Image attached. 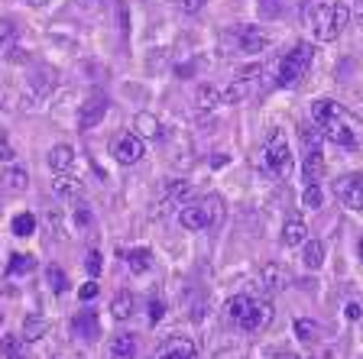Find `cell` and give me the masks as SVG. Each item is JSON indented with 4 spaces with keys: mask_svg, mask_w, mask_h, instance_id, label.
<instances>
[{
    "mask_svg": "<svg viewBox=\"0 0 363 359\" xmlns=\"http://www.w3.org/2000/svg\"><path fill=\"white\" fill-rule=\"evenodd\" d=\"M360 259H363V239H360Z\"/></svg>",
    "mask_w": 363,
    "mask_h": 359,
    "instance_id": "cell-46",
    "label": "cell"
},
{
    "mask_svg": "<svg viewBox=\"0 0 363 359\" xmlns=\"http://www.w3.org/2000/svg\"><path fill=\"white\" fill-rule=\"evenodd\" d=\"M98 282H88V285H82V288H78V295H82V301H94L98 298Z\"/></svg>",
    "mask_w": 363,
    "mask_h": 359,
    "instance_id": "cell-40",
    "label": "cell"
},
{
    "mask_svg": "<svg viewBox=\"0 0 363 359\" xmlns=\"http://www.w3.org/2000/svg\"><path fill=\"white\" fill-rule=\"evenodd\" d=\"M72 165H75V149H72V146L59 142V146L49 149V169H52V172H72Z\"/></svg>",
    "mask_w": 363,
    "mask_h": 359,
    "instance_id": "cell-15",
    "label": "cell"
},
{
    "mask_svg": "<svg viewBox=\"0 0 363 359\" xmlns=\"http://www.w3.org/2000/svg\"><path fill=\"white\" fill-rule=\"evenodd\" d=\"M156 359H198V356H195V346H191V343H185V340H175V343L162 346Z\"/></svg>",
    "mask_w": 363,
    "mask_h": 359,
    "instance_id": "cell-21",
    "label": "cell"
},
{
    "mask_svg": "<svg viewBox=\"0 0 363 359\" xmlns=\"http://www.w3.org/2000/svg\"><path fill=\"white\" fill-rule=\"evenodd\" d=\"M136 130H140V139H143V136H150V139H159V136H162V127H159V120L152 117V113H140V117H136Z\"/></svg>",
    "mask_w": 363,
    "mask_h": 359,
    "instance_id": "cell-26",
    "label": "cell"
},
{
    "mask_svg": "<svg viewBox=\"0 0 363 359\" xmlns=\"http://www.w3.org/2000/svg\"><path fill=\"white\" fill-rule=\"evenodd\" d=\"M30 4H33V7H43V4H45V0H30Z\"/></svg>",
    "mask_w": 363,
    "mask_h": 359,
    "instance_id": "cell-44",
    "label": "cell"
},
{
    "mask_svg": "<svg viewBox=\"0 0 363 359\" xmlns=\"http://www.w3.org/2000/svg\"><path fill=\"white\" fill-rule=\"evenodd\" d=\"M295 334H298V340H305V343H311V340H318V334H321V327H318L315 321H308V317H298V321H295Z\"/></svg>",
    "mask_w": 363,
    "mask_h": 359,
    "instance_id": "cell-31",
    "label": "cell"
},
{
    "mask_svg": "<svg viewBox=\"0 0 363 359\" xmlns=\"http://www.w3.org/2000/svg\"><path fill=\"white\" fill-rule=\"evenodd\" d=\"M127 266H130V272L143 275V272H150V266H152V253H150V249H130V253H127Z\"/></svg>",
    "mask_w": 363,
    "mask_h": 359,
    "instance_id": "cell-25",
    "label": "cell"
},
{
    "mask_svg": "<svg viewBox=\"0 0 363 359\" xmlns=\"http://www.w3.org/2000/svg\"><path fill=\"white\" fill-rule=\"evenodd\" d=\"M360 314H363L360 304H354V301H350V304H347V321H360Z\"/></svg>",
    "mask_w": 363,
    "mask_h": 359,
    "instance_id": "cell-42",
    "label": "cell"
},
{
    "mask_svg": "<svg viewBox=\"0 0 363 359\" xmlns=\"http://www.w3.org/2000/svg\"><path fill=\"white\" fill-rule=\"evenodd\" d=\"M136 356V340L130 334H121V337H113L111 343V359H133Z\"/></svg>",
    "mask_w": 363,
    "mask_h": 359,
    "instance_id": "cell-23",
    "label": "cell"
},
{
    "mask_svg": "<svg viewBox=\"0 0 363 359\" xmlns=\"http://www.w3.org/2000/svg\"><path fill=\"white\" fill-rule=\"evenodd\" d=\"M36 88H39V98H45V94L55 88V72H52V68H39Z\"/></svg>",
    "mask_w": 363,
    "mask_h": 359,
    "instance_id": "cell-33",
    "label": "cell"
},
{
    "mask_svg": "<svg viewBox=\"0 0 363 359\" xmlns=\"http://www.w3.org/2000/svg\"><path fill=\"white\" fill-rule=\"evenodd\" d=\"M263 162L276 178H289V175H292L295 159H292V149H289L282 130H269V136H266V142H263Z\"/></svg>",
    "mask_w": 363,
    "mask_h": 359,
    "instance_id": "cell-5",
    "label": "cell"
},
{
    "mask_svg": "<svg viewBox=\"0 0 363 359\" xmlns=\"http://www.w3.org/2000/svg\"><path fill=\"white\" fill-rule=\"evenodd\" d=\"M321 201H325V195H321V188H318V185H308L302 191V204H305V207L318 210V207H321Z\"/></svg>",
    "mask_w": 363,
    "mask_h": 359,
    "instance_id": "cell-34",
    "label": "cell"
},
{
    "mask_svg": "<svg viewBox=\"0 0 363 359\" xmlns=\"http://www.w3.org/2000/svg\"><path fill=\"white\" fill-rule=\"evenodd\" d=\"M220 45H224V49L234 45L237 55H257V52H263L266 45H269V33L259 30V26H247V23H240V26H234V30L224 33Z\"/></svg>",
    "mask_w": 363,
    "mask_h": 359,
    "instance_id": "cell-6",
    "label": "cell"
},
{
    "mask_svg": "<svg viewBox=\"0 0 363 359\" xmlns=\"http://www.w3.org/2000/svg\"><path fill=\"white\" fill-rule=\"evenodd\" d=\"M72 330H75L82 340H88V343H94V340L101 337V321L94 311H78L75 317H72Z\"/></svg>",
    "mask_w": 363,
    "mask_h": 359,
    "instance_id": "cell-12",
    "label": "cell"
},
{
    "mask_svg": "<svg viewBox=\"0 0 363 359\" xmlns=\"http://www.w3.org/2000/svg\"><path fill=\"white\" fill-rule=\"evenodd\" d=\"M75 224H82V227H88V224H91V210H88V204H78V210H75Z\"/></svg>",
    "mask_w": 363,
    "mask_h": 359,
    "instance_id": "cell-41",
    "label": "cell"
},
{
    "mask_svg": "<svg viewBox=\"0 0 363 359\" xmlns=\"http://www.w3.org/2000/svg\"><path fill=\"white\" fill-rule=\"evenodd\" d=\"M272 359H298L295 353H279V356H272Z\"/></svg>",
    "mask_w": 363,
    "mask_h": 359,
    "instance_id": "cell-43",
    "label": "cell"
},
{
    "mask_svg": "<svg viewBox=\"0 0 363 359\" xmlns=\"http://www.w3.org/2000/svg\"><path fill=\"white\" fill-rule=\"evenodd\" d=\"M4 185H7L10 191H23V188L30 185V175H26V169H7V172H4Z\"/></svg>",
    "mask_w": 363,
    "mask_h": 359,
    "instance_id": "cell-30",
    "label": "cell"
},
{
    "mask_svg": "<svg viewBox=\"0 0 363 359\" xmlns=\"http://www.w3.org/2000/svg\"><path fill=\"white\" fill-rule=\"evenodd\" d=\"M311 62H315V49H311L308 42H298L292 52L282 55L279 75H276V84H279V88H295V84H298L305 75H308Z\"/></svg>",
    "mask_w": 363,
    "mask_h": 359,
    "instance_id": "cell-4",
    "label": "cell"
},
{
    "mask_svg": "<svg viewBox=\"0 0 363 359\" xmlns=\"http://www.w3.org/2000/svg\"><path fill=\"white\" fill-rule=\"evenodd\" d=\"M16 52V26L10 20H0V59H13Z\"/></svg>",
    "mask_w": 363,
    "mask_h": 359,
    "instance_id": "cell-18",
    "label": "cell"
},
{
    "mask_svg": "<svg viewBox=\"0 0 363 359\" xmlns=\"http://www.w3.org/2000/svg\"><path fill=\"white\" fill-rule=\"evenodd\" d=\"M13 146H10V139H7V133L0 130V162H13Z\"/></svg>",
    "mask_w": 363,
    "mask_h": 359,
    "instance_id": "cell-37",
    "label": "cell"
},
{
    "mask_svg": "<svg viewBox=\"0 0 363 359\" xmlns=\"http://www.w3.org/2000/svg\"><path fill=\"white\" fill-rule=\"evenodd\" d=\"M49 330H52V324L45 321V317H26V321H23V334H20V337L26 340V343H36V340H43Z\"/></svg>",
    "mask_w": 363,
    "mask_h": 359,
    "instance_id": "cell-17",
    "label": "cell"
},
{
    "mask_svg": "<svg viewBox=\"0 0 363 359\" xmlns=\"http://www.w3.org/2000/svg\"><path fill=\"white\" fill-rule=\"evenodd\" d=\"M347 23H350V10L344 4H337V0H325V4H315L308 10V30L318 42H334Z\"/></svg>",
    "mask_w": 363,
    "mask_h": 359,
    "instance_id": "cell-2",
    "label": "cell"
},
{
    "mask_svg": "<svg viewBox=\"0 0 363 359\" xmlns=\"http://www.w3.org/2000/svg\"><path fill=\"white\" fill-rule=\"evenodd\" d=\"M257 10H259V16H279L282 13V0H257Z\"/></svg>",
    "mask_w": 363,
    "mask_h": 359,
    "instance_id": "cell-35",
    "label": "cell"
},
{
    "mask_svg": "<svg viewBox=\"0 0 363 359\" xmlns=\"http://www.w3.org/2000/svg\"><path fill=\"white\" fill-rule=\"evenodd\" d=\"M84 266H88L91 275H101V253H98V249H91V253H88V262H84Z\"/></svg>",
    "mask_w": 363,
    "mask_h": 359,
    "instance_id": "cell-39",
    "label": "cell"
},
{
    "mask_svg": "<svg viewBox=\"0 0 363 359\" xmlns=\"http://www.w3.org/2000/svg\"><path fill=\"white\" fill-rule=\"evenodd\" d=\"M133 311H136V298L130 292H121L117 298L111 301V314L117 317V321H127V317H133Z\"/></svg>",
    "mask_w": 363,
    "mask_h": 359,
    "instance_id": "cell-20",
    "label": "cell"
},
{
    "mask_svg": "<svg viewBox=\"0 0 363 359\" xmlns=\"http://www.w3.org/2000/svg\"><path fill=\"white\" fill-rule=\"evenodd\" d=\"M0 324H4V311H0Z\"/></svg>",
    "mask_w": 363,
    "mask_h": 359,
    "instance_id": "cell-48",
    "label": "cell"
},
{
    "mask_svg": "<svg viewBox=\"0 0 363 359\" xmlns=\"http://www.w3.org/2000/svg\"><path fill=\"white\" fill-rule=\"evenodd\" d=\"M52 191H55V195H62V198H68V195H82V181H78L75 175L59 172V175H55V181H52Z\"/></svg>",
    "mask_w": 363,
    "mask_h": 359,
    "instance_id": "cell-22",
    "label": "cell"
},
{
    "mask_svg": "<svg viewBox=\"0 0 363 359\" xmlns=\"http://www.w3.org/2000/svg\"><path fill=\"white\" fill-rule=\"evenodd\" d=\"M305 239H308V227H305L302 220H289V224L282 227V243H286V246H302Z\"/></svg>",
    "mask_w": 363,
    "mask_h": 359,
    "instance_id": "cell-19",
    "label": "cell"
},
{
    "mask_svg": "<svg viewBox=\"0 0 363 359\" xmlns=\"http://www.w3.org/2000/svg\"><path fill=\"white\" fill-rule=\"evenodd\" d=\"M227 311H230V321L240 330H250V334H259L272 324V304L259 298H250V295H234L227 301Z\"/></svg>",
    "mask_w": 363,
    "mask_h": 359,
    "instance_id": "cell-3",
    "label": "cell"
},
{
    "mask_svg": "<svg viewBox=\"0 0 363 359\" xmlns=\"http://www.w3.org/2000/svg\"><path fill=\"white\" fill-rule=\"evenodd\" d=\"M143 156H146V146L136 133H123L121 139L113 142V159H117L121 165H136Z\"/></svg>",
    "mask_w": 363,
    "mask_h": 359,
    "instance_id": "cell-10",
    "label": "cell"
},
{
    "mask_svg": "<svg viewBox=\"0 0 363 359\" xmlns=\"http://www.w3.org/2000/svg\"><path fill=\"white\" fill-rule=\"evenodd\" d=\"M253 75H257V68H250L243 78H237V81L220 94V101H224V104H240V101H247L250 94H253Z\"/></svg>",
    "mask_w": 363,
    "mask_h": 359,
    "instance_id": "cell-13",
    "label": "cell"
},
{
    "mask_svg": "<svg viewBox=\"0 0 363 359\" xmlns=\"http://www.w3.org/2000/svg\"><path fill=\"white\" fill-rule=\"evenodd\" d=\"M10 359H26V356H10Z\"/></svg>",
    "mask_w": 363,
    "mask_h": 359,
    "instance_id": "cell-47",
    "label": "cell"
},
{
    "mask_svg": "<svg viewBox=\"0 0 363 359\" xmlns=\"http://www.w3.org/2000/svg\"><path fill=\"white\" fill-rule=\"evenodd\" d=\"M162 317H166V304H162V298H150V324L156 327Z\"/></svg>",
    "mask_w": 363,
    "mask_h": 359,
    "instance_id": "cell-36",
    "label": "cell"
},
{
    "mask_svg": "<svg viewBox=\"0 0 363 359\" xmlns=\"http://www.w3.org/2000/svg\"><path fill=\"white\" fill-rule=\"evenodd\" d=\"M195 104H198V110H211V107L220 104V91L214 84H201L195 91Z\"/></svg>",
    "mask_w": 363,
    "mask_h": 359,
    "instance_id": "cell-24",
    "label": "cell"
},
{
    "mask_svg": "<svg viewBox=\"0 0 363 359\" xmlns=\"http://www.w3.org/2000/svg\"><path fill=\"white\" fill-rule=\"evenodd\" d=\"M59 359H84V356H59Z\"/></svg>",
    "mask_w": 363,
    "mask_h": 359,
    "instance_id": "cell-45",
    "label": "cell"
},
{
    "mask_svg": "<svg viewBox=\"0 0 363 359\" xmlns=\"http://www.w3.org/2000/svg\"><path fill=\"white\" fill-rule=\"evenodd\" d=\"M259 278H263V285L269 288V292H282L289 285V269L286 266H279V262H269V266H263V272H259Z\"/></svg>",
    "mask_w": 363,
    "mask_h": 359,
    "instance_id": "cell-14",
    "label": "cell"
},
{
    "mask_svg": "<svg viewBox=\"0 0 363 359\" xmlns=\"http://www.w3.org/2000/svg\"><path fill=\"white\" fill-rule=\"evenodd\" d=\"M107 107H111V101H107L104 94H91V98L82 104V110H78V130L98 127L101 120L107 117Z\"/></svg>",
    "mask_w": 363,
    "mask_h": 359,
    "instance_id": "cell-11",
    "label": "cell"
},
{
    "mask_svg": "<svg viewBox=\"0 0 363 359\" xmlns=\"http://www.w3.org/2000/svg\"><path fill=\"white\" fill-rule=\"evenodd\" d=\"M45 282H49V288H52L55 295L68 292V275L59 269V266H49V269H45Z\"/></svg>",
    "mask_w": 363,
    "mask_h": 359,
    "instance_id": "cell-29",
    "label": "cell"
},
{
    "mask_svg": "<svg viewBox=\"0 0 363 359\" xmlns=\"http://www.w3.org/2000/svg\"><path fill=\"white\" fill-rule=\"evenodd\" d=\"M172 4L182 10V13H198V10L204 7V0H172Z\"/></svg>",
    "mask_w": 363,
    "mask_h": 359,
    "instance_id": "cell-38",
    "label": "cell"
},
{
    "mask_svg": "<svg viewBox=\"0 0 363 359\" xmlns=\"http://www.w3.org/2000/svg\"><path fill=\"white\" fill-rule=\"evenodd\" d=\"M302 262L305 269H321L325 266V243L321 239H305V249H302Z\"/></svg>",
    "mask_w": 363,
    "mask_h": 359,
    "instance_id": "cell-16",
    "label": "cell"
},
{
    "mask_svg": "<svg viewBox=\"0 0 363 359\" xmlns=\"http://www.w3.org/2000/svg\"><path fill=\"white\" fill-rule=\"evenodd\" d=\"M334 195L344 207L357 210L363 214V172H354V175H344V178L334 181Z\"/></svg>",
    "mask_w": 363,
    "mask_h": 359,
    "instance_id": "cell-9",
    "label": "cell"
},
{
    "mask_svg": "<svg viewBox=\"0 0 363 359\" xmlns=\"http://www.w3.org/2000/svg\"><path fill=\"white\" fill-rule=\"evenodd\" d=\"M23 343H26V340L20 337V334H7V337L0 340V350H4V356H23Z\"/></svg>",
    "mask_w": 363,
    "mask_h": 359,
    "instance_id": "cell-32",
    "label": "cell"
},
{
    "mask_svg": "<svg viewBox=\"0 0 363 359\" xmlns=\"http://www.w3.org/2000/svg\"><path fill=\"white\" fill-rule=\"evenodd\" d=\"M321 139H325V136H321V133L315 130V123L302 130V146H305V178H308V185H318V181H321V175H325V152H321Z\"/></svg>",
    "mask_w": 363,
    "mask_h": 359,
    "instance_id": "cell-8",
    "label": "cell"
},
{
    "mask_svg": "<svg viewBox=\"0 0 363 359\" xmlns=\"http://www.w3.org/2000/svg\"><path fill=\"white\" fill-rule=\"evenodd\" d=\"M220 220V201L218 198H204V201H195V204H185L179 210V224L185 230H208Z\"/></svg>",
    "mask_w": 363,
    "mask_h": 359,
    "instance_id": "cell-7",
    "label": "cell"
},
{
    "mask_svg": "<svg viewBox=\"0 0 363 359\" xmlns=\"http://www.w3.org/2000/svg\"><path fill=\"white\" fill-rule=\"evenodd\" d=\"M10 230H13V237H33L36 233V217L33 214H16Z\"/></svg>",
    "mask_w": 363,
    "mask_h": 359,
    "instance_id": "cell-28",
    "label": "cell"
},
{
    "mask_svg": "<svg viewBox=\"0 0 363 359\" xmlns=\"http://www.w3.org/2000/svg\"><path fill=\"white\" fill-rule=\"evenodd\" d=\"M311 123H315V130L325 139L337 142L344 149H360L363 146V123L347 107H340L337 101H328V98L315 101L311 104Z\"/></svg>",
    "mask_w": 363,
    "mask_h": 359,
    "instance_id": "cell-1",
    "label": "cell"
},
{
    "mask_svg": "<svg viewBox=\"0 0 363 359\" xmlns=\"http://www.w3.org/2000/svg\"><path fill=\"white\" fill-rule=\"evenodd\" d=\"M33 269H36V256L16 253L13 259H10V266H7V275H30Z\"/></svg>",
    "mask_w": 363,
    "mask_h": 359,
    "instance_id": "cell-27",
    "label": "cell"
}]
</instances>
